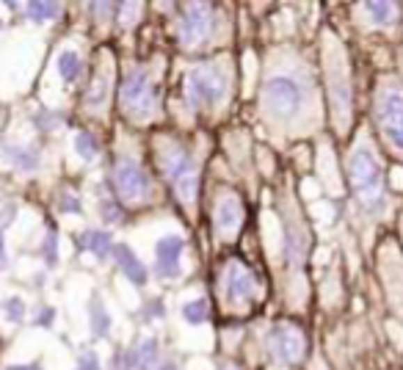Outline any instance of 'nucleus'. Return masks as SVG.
I'll list each match as a JSON object with an SVG mask.
<instances>
[{"label":"nucleus","instance_id":"nucleus-1","mask_svg":"<svg viewBox=\"0 0 403 370\" xmlns=\"http://www.w3.org/2000/svg\"><path fill=\"white\" fill-rule=\"evenodd\" d=\"M185 102L193 108V111H210V108H219L227 102L230 97V88H232V70L227 61H216V59H207V61H199L193 64L188 75H185Z\"/></svg>","mask_w":403,"mask_h":370},{"label":"nucleus","instance_id":"nucleus-2","mask_svg":"<svg viewBox=\"0 0 403 370\" xmlns=\"http://www.w3.org/2000/svg\"><path fill=\"white\" fill-rule=\"evenodd\" d=\"M345 174H348V185H351L356 202L368 213L376 216L387 208V194H384V185H381V166H379L373 149L368 144H356L348 152Z\"/></svg>","mask_w":403,"mask_h":370},{"label":"nucleus","instance_id":"nucleus-3","mask_svg":"<svg viewBox=\"0 0 403 370\" xmlns=\"http://www.w3.org/2000/svg\"><path fill=\"white\" fill-rule=\"evenodd\" d=\"M155 157L161 166L163 177L168 180L171 191L177 194V199L188 208L196 205L199 199V163L193 157V152L180 144V141H161V147H155Z\"/></svg>","mask_w":403,"mask_h":370},{"label":"nucleus","instance_id":"nucleus-4","mask_svg":"<svg viewBox=\"0 0 403 370\" xmlns=\"http://www.w3.org/2000/svg\"><path fill=\"white\" fill-rule=\"evenodd\" d=\"M304 83L293 75H274L262 86V111L276 122H290L304 108Z\"/></svg>","mask_w":403,"mask_h":370},{"label":"nucleus","instance_id":"nucleus-5","mask_svg":"<svg viewBox=\"0 0 403 370\" xmlns=\"http://www.w3.org/2000/svg\"><path fill=\"white\" fill-rule=\"evenodd\" d=\"M119 108L127 119H147L158 108V88H155V75L147 67H133L125 75L122 88H119Z\"/></svg>","mask_w":403,"mask_h":370},{"label":"nucleus","instance_id":"nucleus-6","mask_svg":"<svg viewBox=\"0 0 403 370\" xmlns=\"http://www.w3.org/2000/svg\"><path fill=\"white\" fill-rule=\"evenodd\" d=\"M113 188H116V196L127 205H144L155 196L152 177L136 157H127V155L116 157L113 163Z\"/></svg>","mask_w":403,"mask_h":370},{"label":"nucleus","instance_id":"nucleus-7","mask_svg":"<svg viewBox=\"0 0 403 370\" xmlns=\"http://www.w3.org/2000/svg\"><path fill=\"white\" fill-rule=\"evenodd\" d=\"M376 122L384 139L395 149H403V88L398 83H384L376 94Z\"/></svg>","mask_w":403,"mask_h":370},{"label":"nucleus","instance_id":"nucleus-8","mask_svg":"<svg viewBox=\"0 0 403 370\" xmlns=\"http://www.w3.org/2000/svg\"><path fill=\"white\" fill-rule=\"evenodd\" d=\"M216 31V8L210 3H188L180 25H177V39L185 50L199 47L202 42H207Z\"/></svg>","mask_w":403,"mask_h":370},{"label":"nucleus","instance_id":"nucleus-9","mask_svg":"<svg viewBox=\"0 0 403 370\" xmlns=\"http://www.w3.org/2000/svg\"><path fill=\"white\" fill-rule=\"evenodd\" d=\"M265 346L271 351V357L282 365H299L307 354V337L296 323H274L265 334Z\"/></svg>","mask_w":403,"mask_h":370},{"label":"nucleus","instance_id":"nucleus-10","mask_svg":"<svg viewBox=\"0 0 403 370\" xmlns=\"http://www.w3.org/2000/svg\"><path fill=\"white\" fill-rule=\"evenodd\" d=\"M221 291L230 304H254L260 293V277L243 260H230L221 274Z\"/></svg>","mask_w":403,"mask_h":370},{"label":"nucleus","instance_id":"nucleus-11","mask_svg":"<svg viewBox=\"0 0 403 370\" xmlns=\"http://www.w3.org/2000/svg\"><path fill=\"white\" fill-rule=\"evenodd\" d=\"M243 219H246V210H243V202L238 194L232 191H221V196L216 199V208H213V229L219 238H235L241 232Z\"/></svg>","mask_w":403,"mask_h":370},{"label":"nucleus","instance_id":"nucleus-12","mask_svg":"<svg viewBox=\"0 0 403 370\" xmlns=\"http://www.w3.org/2000/svg\"><path fill=\"white\" fill-rule=\"evenodd\" d=\"M326 72H329L331 105H334V111L342 116V128H345L348 114H351V80H348V70H345V61H342L340 53H337V56H329Z\"/></svg>","mask_w":403,"mask_h":370},{"label":"nucleus","instance_id":"nucleus-13","mask_svg":"<svg viewBox=\"0 0 403 370\" xmlns=\"http://www.w3.org/2000/svg\"><path fill=\"white\" fill-rule=\"evenodd\" d=\"M182 252H185V238H180V235H163L155 243V274H158V279H163V282L177 279Z\"/></svg>","mask_w":403,"mask_h":370},{"label":"nucleus","instance_id":"nucleus-14","mask_svg":"<svg viewBox=\"0 0 403 370\" xmlns=\"http://www.w3.org/2000/svg\"><path fill=\"white\" fill-rule=\"evenodd\" d=\"M113 260H116V265L122 268V274L130 279V285H136V288H147V282H150V271H147V265L139 260V254L127 246V243H113Z\"/></svg>","mask_w":403,"mask_h":370},{"label":"nucleus","instance_id":"nucleus-15","mask_svg":"<svg viewBox=\"0 0 403 370\" xmlns=\"http://www.w3.org/2000/svg\"><path fill=\"white\" fill-rule=\"evenodd\" d=\"M111 86H113L111 70H108V67H97V72H94L88 88H86V94H83L86 108H91L94 114L105 111V108H108V100H111Z\"/></svg>","mask_w":403,"mask_h":370},{"label":"nucleus","instance_id":"nucleus-16","mask_svg":"<svg viewBox=\"0 0 403 370\" xmlns=\"http://www.w3.org/2000/svg\"><path fill=\"white\" fill-rule=\"evenodd\" d=\"M0 157H3L11 169H17V171H22V174L36 171L39 163H42L39 149L36 147H19V144H0Z\"/></svg>","mask_w":403,"mask_h":370},{"label":"nucleus","instance_id":"nucleus-17","mask_svg":"<svg viewBox=\"0 0 403 370\" xmlns=\"http://www.w3.org/2000/svg\"><path fill=\"white\" fill-rule=\"evenodd\" d=\"M158 360H161V340L158 337H147L133 351H127L130 370H158V365H161Z\"/></svg>","mask_w":403,"mask_h":370},{"label":"nucleus","instance_id":"nucleus-18","mask_svg":"<svg viewBox=\"0 0 403 370\" xmlns=\"http://www.w3.org/2000/svg\"><path fill=\"white\" fill-rule=\"evenodd\" d=\"M86 309H88V329H91V334H94V337H108L113 323H111V312L105 309L100 293H91Z\"/></svg>","mask_w":403,"mask_h":370},{"label":"nucleus","instance_id":"nucleus-19","mask_svg":"<svg viewBox=\"0 0 403 370\" xmlns=\"http://www.w3.org/2000/svg\"><path fill=\"white\" fill-rule=\"evenodd\" d=\"M81 246L86 252H91L97 260H105L113 252V235L105 229H86L81 235Z\"/></svg>","mask_w":403,"mask_h":370},{"label":"nucleus","instance_id":"nucleus-20","mask_svg":"<svg viewBox=\"0 0 403 370\" xmlns=\"http://www.w3.org/2000/svg\"><path fill=\"white\" fill-rule=\"evenodd\" d=\"M285 257H287V265H304L307 260V232L299 226V229H287L285 235Z\"/></svg>","mask_w":403,"mask_h":370},{"label":"nucleus","instance_id":"nucleus-21","mask_svg":"<svg viewBox=\"0 0 403 370\" xmlns=\"http://www.w3.org/2000/svg\"><path fill=\"white\" fill-rule=\"evenodd\" d=\"M362 8L368 11V17H370V20L376 22V25H393V22L398 20V11H401V6H398V3H393V0L365 3Z\"/></svg>","mask_w":403,"mask_h":370},{"label":"nucleus","instance_id":"nucleus-22","mask_svg":"<svg viewBox=\"0 0 403 370\" xmlns=\"http://www.w3.org/2000/svg\"><path fill=\"white\" fill-rule=\"evenodd\" d=\"M56 70L61 75V80H67V83H75L83 72V61L81 56L75 53V50H61L58 53V59H56Z\"/></svg>","mask_w":403,"mask_h":370},{"label":"nucleus","instance_id":"nucleus-23","mask_svg":"<svg viewBox=\"0 0 403 370\" xmlns=\"http://www.w3.org/2000/svg\"><path fill=\"white\" fill-rule=\"evenodd\" d=\"M22 11H25V17L31 22H53V20L61 17V6L58 3H39V0H33V3H25Z\"/></svg>","mask_w":403,"mask_h":370},{"label":"nucleus","instance_id":"nucleus-24","mask_svg":"<svg viewBox=\"0 0 403 370\" xmlns=\"http://www.w3.org/2000/svg\"><path fill=\"white\" fill-rule=\"evenodd\" d=\"M182 318H185V323H191V326L207 323V321H210V307H207V301H205V298H191V301H185V304H182Z\"/></svg>","mask_w":403,"mask_h":370},{"label":"nucleus","instance_id":"nucleus-25","mask_svg":"<svg viewBox=\"0 0 403 370\" xmlns=\"http://www.w3.org/2000/svg\"><path fill=\"white\" fill-rule=\"evenodd\" d=\"M42 263L45 268H56L58 265V235L53 226H47L45 240H42Z\"/></svg>","mask_w":403,"mask_h":370},{"label":"nucleus","instance_id":"nucleus-26","mask_svg":"<svg viewBox=\"0 0 403 370\" xmlns=\"http://www.w3.org/2000/svg\"><path fill=\"white\" fill-rule=\"evenodd\" d=\"M72 144H75V152L81 155L86 163H91V160H97V157H100V141H97L91 133H86V130L75 136V141H72Z\"/></svg>","mask_w":403,"mask_h":370},{"label":"nucleus","instance_id":"nucleus-27","mask_svg":"<svg viewBox=\"0 0 403 370\" xmlns=\"http://www.w3.org/2000/svg\"><path fill=\"white\" fill-rule=\"evenodd\" d=\"M0 309H3V315H6L8 323H19V321L25 318V301L17 296L6 298V301L0 304Z\"/></svg>","mask_w":403,"mask_h":370},{"label":"nucleus","instance_id":"nucleus-28","mask_svg":"<svg viewBox=\"0 0 403 370\" xmlns=\"http://www.w3.org/2000/svg\"><path fill=\"white\" fill-rule=\"evenodd\" d=\"M58 210L61 213H72V216H83V202L78 199L75 191H61L58 194Z\"/></svg>","mask_w":403,"mask_h":370},{"label":"nucleus","instance_id":"nucleus-29","mask_svg":"<svg viewBox=\"0 0 403 370\" xmlns=\"http://www.w3.org/2000/svg\"><path fill=\"white\" fill-rule=\"evenodd\" d=\"M100 216H102L105 224H119L125 219L119 202H113V199H102V202H100Z\"/></svg>","mask_w":403,"mask_h":370},{"label":"nucleus","instance_id":"nucleus-30","mask_svg":"<svg viewBox=\"0 0 403 370\" xmlns=\"http://www.w3.org/2000/svg\"><path fill=\"white\" fill-rule=\"evenodd\" d=\"M53 321H56V307H39V312H36V318H33V326L50 329Z\"/></svg>","mask_w":403,"mask_h":370},{"label":"nucleus","instance_id":"nucleus-31","mask_svg":"<svg viewBox=\"0 0 403 370\" xmlns=\"http://www.w3.org/2000/svg\"><path fill=\"white\" fill-rule=\"evenodd\" d=\"M56 119H58V114H56V111H45V108L33 116V122H36L39 130H53V128H56V125H53Z\"/></svg>","mask_w":403,"mask_h":370},{"label":"nucleus","instance_id":"nucleus-32","mask_svg":"<svg viewBox=\"0 0 403 370\" xmlns=\"http://www.w3.org/2000/svg\"><path fill=\"white\" fill-rule=\"evenodd\" d=\"M163 315H166V304H163V298H150L147 307H144V318L152 321V318H163Z\"/></svg>","mask_w":403,"mask_h":370},{"label":"nucleus","instance_id":"nucleus-33","mask_svg":"<svg viewBox=\"0 0 403 370\" xmlns=\"http://www.w3.org/2000/svg\"><path fill=\"white\" fill-rule=\"evenodd\" d=\"M75 370H102L100 365V357H97V351H83L81 360H78V368Z\"/></svg>","mask_w":403,"mask_h":370},{"label":"nucleus","instance_id":"nucleus-34","mask_svg":"<svg viewBox=\"0 0 403 370\" xmlns=\"http://www.w3.org/2000/svg\"><path fill=\"white\" fill-rule=\"evenodd\" d=\"M8 263H6V232L0 229V268H6Z\"/></svg>","mask_w":403,"mask_h":370},{"label":"nucleus","instance_id":"nucleus-35","mask_svg":"<svg viewBox=\"0 0 403 370\" xmlns=\"http://www.w3.org/2000/svg\"><path fill=\"white\" fill-rule=\"evenodd\" d=\"M6 370H42V368H39V362H28V365H11V368Z\"/></svg>","mask_w":403,"mask_h":370},{"label":"nucleus","instance_id":"nucleus-36","mask_svg":"<svg viewBox=\"0 0 403 370\" xmlns=\"http://www.w3.org/2000/svg\"><path fill=\"white\" fill-rule=\"evenodd\" d=\"M158 370H180V368H177V362H163V365H158Z\"/></svg>","mask_w":403,"mask_h":370},{"label":"nucleus","instance_id":"nucleus-37","mask_svg":"<svg viewBox=\"0 0 403 370\" xmlns=\"http://www.w3.org/2000/svg\"><path fill=\"white\" fill-rule=\"evenodd\" d=\"M219 370H241V368H238V365H232V362H221Z\"/></svg>","mask_w":403,"mask_h":370},{"label":"nucleus","instance_id":"nucleus-38","mask_svg":"<svg viewBox=\"0 0 403 370\" xmlns=\"http://www.w3.org/2000/svg\"><path fill=\"white\" fill-rule=\"evenodd\" d=\"M0 31H3V20H0Z\"/></svg>","mask_w":403,"mask_h":370}]
</instances>
